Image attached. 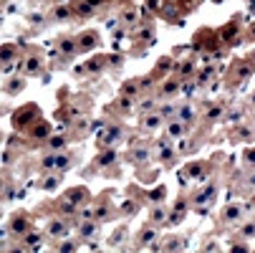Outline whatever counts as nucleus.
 Wrapping results in <instances>:
<instances>
[{
	"label": "nucleus",
	"instance_id": "obj_11",
	"mask_svg": "<svg viewBox=\"0 0 255 253\" xmlns=\"http://www.w3.org/2000/svg\"><path fill=\"white\" fill-rule=\"evenodd\" d=\"M157 238V231H152V228H147V231H144V233H139V243L141 246H147V243H152Z\"/></svg>",
	"mask_w": 255,
	"mask_h": 253
},
{
	"label": "nucleus",
	"instance_id": "obj_27",
	"mask_svg": "<svg viewBox=\"0 0 255 253\" xmlns=\"http://www.w3.org/2000/svg\"><path fill=\"white\" fill-rule=\"evenodd\" d=\"M243 233H245V236H253V233H255V226H248V228H245Z\"/></svg>",
	"mask_w": 255,
	"mask_h": 253
},
{
	"label": "nucleus",
	"instance_id": "obj_5",
	"mask_svg": "<svg viewBox=\"0 0 255 253\" xmlns=\"http://www.w3.org/2000/svg\"><path fill=\"white\" fill-rule=\"evenodd\" d=\"M48 236H51V238H66V236H68V226H66L63 221H51Z\"/></svg>",
	"mask_w": 255,
	"mask_h": 253
},
{
	"label": "nucleus",
	"instance_id": "obj_6",
	"mask_svg": "<svg viewBox=\"0 0 255 253\" xmlns=\"http://www.w3.org/2000/svg\"><path fill=\"white\" fill-rule=\"evenodd\" d=\"M139 124H141V129H149V132H152V129H157V127L162 124V117H159V114H147V117H141Z\"/></svg>",
	"mask_w": 255,
	"mask_h": 253
},
{
	"label": "nucleus",
	"instance_id": "obj_12",
	"mask_svg": "<svg viewBox=\"0 0 255 253\" xmlns=\"http://www.w3.org/2000/svg\"><path fill=\"white\" fill-rule=\"evenodd\" d=\"M114 160H117V152H104V155L99 157V165H101V167H109V165H114Z\"/></svg>",
	"mask_w": 255,
	"mask_h": 253
},
{
	"label": "nucleus",
	"instance_id": "obj_23",
	"mask_svg": "<svg viewBox=\"0 0 255 253\" xmlns=\"http://www.w3.org/2000/svg\"><path fill=\"white\" fill-rule=\"evenodd\" d=\"M81 221H94V210L91 208H84L81 210Z\"/></svg>",
	"mask_w": 255,
	"mask_h": 253
},
{
	"label": "nucleus",
	"instance_id": "obj_7",
	"mask_svg": "<svg viewBox=\"0 0 255 253\" xmlns=\"http://www.w3.org/2000/svg\"><path fill=\"white\" fill-rule=\"evenodd\" d=\"M177 117H179V122H192L195 119V109L192 106H182V109H177Z\"/></svg>",
	"mask_w": 255,
	"mask_h": 253
},
{
	"label": "nucleus",
	"instance_id": "obj_28",
	"mask_svg": "<svg viewBox=\"0 0 255 253\" xmlns=\"http://www.w3.org/2000/svg\"><path fill=\"white\" fill-rule=\"evenodd\" d=\"M253 101H255V99H253Z\"/></svg>",
	"mask_w": 255,
	"mask_h": 253
},
{
	"label": "nucleus",
	"instance_id": "obj_9",
	"mask_svg": "<svg viewBox=\"0 0 255 253\" xmlns=\"http://www.w3.org/2000/svg\"><path fill=\"white\" fill-rule=\"evenodd\" d=\"M238 218H243V208H240V205H233V208L225 210V221H228V223H233V221H238Z\"/></svg>",
	"mask_w": 255,
	"mask_h": 253
},
{
	"label": "nucleus",
	"instance_id": "obj_15",
	"mask_svg": "<svg viewBox=\"0 0 255 253\" xmlns=\"http://www.w3.org/2000/svg\"><path fill=\"white\" fill-rule=\"evenodd\" d=\"M136 91H139V84H134V81L122 86V94H124V96H136Z\"/></svg>",
	"mask_w": 255,
	"mask_h": 253
},
{
	"label": "nucleus",
	"instance_id": "obj_17",
	"mask_svg": "<svg viewBox=\"0 0 255 253\" xmlns=\"http://www.w3.org/2000/svg\"><path fill=\"white\" fill-rule=\"evenodd\" d=\"M53 15H56L58 20H68V18H71V10H68V8H61V5H58V8L53 10Z\"/></svg>",
	"mask_w": 255,
	"mask_h": 253
},
{
	"label": "nucleus",
	"instance_id": "obj_4",
	"mask_svg": "<svg viewBox=\"0 0 255 253\" xmlns=\"http://www.w3.org/2000/svg\"><path fill=\"white\" fill-rule=\"evenodd\" d=\"M96 41H99V38H96V33L89 30V33H84L81 38L76 41V48H79V51H91V48L96 46Z\"/></svg>",
	"mask_w": 255,
	"mask_h": 253
},
{
	"label": "nucleus",
	"instance_id": "obj_25",
	"mask_svg": "<svg viewBox=\"0 0 255 253\" xmlns=\"http://www.w3.org/2000/svg\"><path fill=\"white\" fill-rule=\"evenodd\" d=\"M152 106H154V101H144V104H141V109H144V112H149Z\"/></svg>",
	"mask_w": 255,
	"mask_h": 253
},
{
	"label": "nucleus",
	"instance_id": "obj_10",
	"mask_svg": "<svg viewBox=\"0 0 255 253\" xmlns=\"http://www.w3.org/2000/svg\"><path fill=\"white\" fill-rule=\"evenodd\" d=\"M63 144H66V139H63V137H48V150L58 152V150H63Z\"/></svg>",
	"mask_w": 255,
	"mask_h": 253
},
{
	"label": "nucleus",
	"instance_id": "obj_21",
	"mask_svg": "<svg viewBox=\"0 0 255 253\" xmlns=\"http://www.w3.org/2000/svg\"><path fill=\"white\" fill-rule=\"evenodd\" d=\"M152 221H154V223H162V221H164V210H159V208L152 210Z\"/></svg>",
	"mask_w": 255,
	"mask_h": 253
},
{
	"label": "nucleus",
	"instance_id": "obj_3",
	"mask_svg": "<svg viewBox=\"0 0 255 253\" xmlns=\"http://www.w3.org/2000/svg\"><path fill=\"white\" fill-rule=\"evenodd\" d=\"M58 51H61V56L71 58V56H76V51H79V48H76V41L66 35V38H61V41H58Z\"/></svg>",
	"mask_w": 255,
	"mask_h": 253
},
{
	"label": "nucleus",
	"instance_id": "obj_2",
	"mask_svg": "<svg viewBox=\"0 0 255 253\" xmlns=\"http://www.w3.org/2000/svg\"><path fill=\"white\" fill-rule=\"evenodd\" d=\"M41 66H43V61H41V56H28L25 58V63H23V74L25 76H35V74H38V71H41Z\"/></svg>",
	"mask_w": 255,
	"mask_h": 253
},
{
	"label": "nucleus",
	"instance_id": "obj_24",
	"mask_svg": "<svg viewBox=\"0 0 255 253\" xmlns=\"http://www.w3.org/2000/svg\"><path fill=\"white\" fill-rule=\"evenodd\" d=\"M207 117H210V119H220V117H223V109H220V106H215V109H212Z\"/></svg>",
	"mask_w": 255,
	"mask_h": 253
},
{
	"label": "nucleus",
	"instance_id": "obj_18",
	"mask_svg": "<svg viewBox=\"0 0 255 253\" xmlns=\"http://www.w3.org/2000/svg\"><path fill=\"white\" fill-rule=\"evenodd\" d=\"M41 167H43V170H51V167H56V155H48V157H43Z\"/></svg>",
	"mask_w": 255,
	"mask_h": 253
},
{
	"label": "nucleus",
	"instance_id": "obj_14",
	"mask_svg": "<svg viewBox=\"0 0 255 253\" xmlns=\"http://www.w3.org/2000/svg\"><path fill=\"white\" fill-rule=\"evenodd\" d=\"M76 13H79L81 18H89V15L94 13V5H91L89 0H86V3H81V5H79V10H76Z\"/></svg>",
	"mask_w": 255,
	"mask_h": 253
},
{
	"label": "nucleus",
	"instance_id": "obj_8",
	"mask_svg": "<svg viewBox=\"0 0 255 253\" xmlns=\"http://www.w3.org/2000/svg\"><path fill=\"white\" fill-rule=\"evenodd\" d=\"M167 134H169V137H182V134H185V122H179V119L172 122V124L167 127Z\"/></svg>",
	"mask_w": 255,
	"mask_h": 253
},
{
	"label": "nucleus",
	"instance_id": "obj_1",
	"mask_svg": "<svg viewBox=\"0 0 255 253\" xmlns=\"http://www.w3.org/2000/svg\"><path fill=\"white\" fill-rule=\"evenodd\" d=\"M30 231V223L25 215H13V221H10V233L13 236H25Z\"/></svg>",
	"mask_w": 255,
	"mask_h": 253
},
{
	"label": "nucleus",
	"instance_id": "obj_22",
	"mask_svg": "<svg viewBox=\"0 0 255 253\" xmlns=\"http://www.w3.org/2000/svg\"><path fill=\"white\" fill-rule=\"evenodd\" d=\"M38 241H41V236H38V233H30V231H28V238H25V243H28V246H35Z\"/></svg>",
	"mask_w": 255,
	"mask_h": 253
},
{
	"label": "nucleus",
	"instance_id": "obj_26",
	"mask_svg": "<svg viewBox=\"0 0 255 253\" xmlns=\"http://www.w3.org/2000/svg\"><path fill=\"white\" fill-rule=\"evenodd\" d=\"M159 198H164V190H157V193H154V195H152V200H154V203H157V200H159Z\"/></svg>",
	"mask_w": 255,
	"mask_h": 253
},
{
	"label": "nucleus",
	"instance_id": "obj_16",
	"mask_svg": "<svg viewBox=\"0 0 255 253\" xmlns=\"http://www.w3.org/2000/svg\"><path fill=\"white\" fill-rule=\"evenodd\" d=\"M68 165H71L68 155H61V152H58V155H56V167H58V170H66Z\"/></svg>",
	"mask_w": 255,
	"mask_h": 253
},
{
	"label": "nucleus",
	"instance_id": "obj_13",
	"mask_svg": "<svg viewBox=\"0 0 255 253\" xmlns=\"http://www.w3.org/2000/svg\"><path fill=\"white\" fill-rule=\"evenodd\" d=\"M177 89H179V84H177V81H167V84L162 86V96H164V99H169Z\"/></svg>",
	"mask_w": 255,
	"mask_h": 253
},
{
	"label": "nucleus",
	"instance_id": "obj_20",
	"mask_svg": "<svg viewBox=\"0 0 255 253\" xmlns=\"http://www.w3.org/2000/svg\"><path fill=\"white\" fill-rule=\"evenodd\" d=\"M159 157H162V160H172V150H169V144H159Z\"/></svg>",
	"mask_w": 255,
	"mask_h": 253
},
{
	"label": "nucleus",
	"instance_id": "obj_19",
	"mask_svg": "<svg viewBox=\"0 0 255 253\" xmlns=\"http://www.w3.org/2000/svg\"><path fill=\"white\" fill-rule=\"evenodd\" d=\"M96 233V228L91 226V221H84V226H81V236H94Z\"/></svg>",
	"mask_w": 255,
	"mask_h": 253
}]
</instances>
